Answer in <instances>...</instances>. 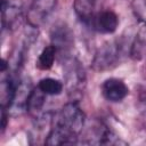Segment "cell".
Wrapping results in <instances>:
<instances>
[{"instance_id":"1","label":"cell","mask_w":146,"mask_h":146,"mask_svg":"<svg viewBox=\"0 0 146 146\" xmlns=\"http://www.w3.org/2000/svg\"><path fill=\"white\" fill-rule=\"evenodd\" d=\"M86 125V115L76 100H70L54 115L51 129L44 144L66 145L76 144Z\"/></svg>"},{"instance_id":"2","label":"cell","mask_w":146,"mask_h":146,"mask_svg":"<svg viewBox=\"0 0 146 146\" xmlns=\"http://www.w3.org/2000/svg\"><path fill=\"white\" fill-rule=\"evenodd\" d=\"M86 74L81 63L75 57L64 58V87L72 100H76V96L82 94Z\"/></svg>"},{"instance_id":"3","label":"cell","mask_w":146,"mask_h":146,"mask_svg":"<svg viewBox=\"0 0 146 146\" xmlns=\"http://www.w3.org/2000/svg\"><path fill=\"white\" fill-rule=\"evenodd\" d=\"M121 57V44L116 40L104 42L96 51L92 67L96 71H105L114 67Z\"/></svg>"},{"instance_id":"4","label":"cell","mask_w":146,"mask_h":146,"mask_svg":"<svg viewBox=\"0 0 146 146\" xmlns=\"http://www.w3.org/2000/svg\"><path fill=\"white\" fill-rule=\"evenodd\" d=\"M57 0H32L26 11V23L33 29L42 26L52 15Z\"/></svg>"},{"instance_id":"5","label":"cell","mask_w":146,"mask_h":146,"mask_svg":"<svg viewBox=\"0 0 146 146\" xmlns=\"http://www.w3.org/2000/svg\"><path fill=\"white\" fill-rule=\"evenodd\" d=\"M23 16V3L21 0H1V22L3 30H15Z\"/></svg>"},{"instance_id":"6","label":"cell","mask_w":146,"mask_h":146,"mask_svg":"<svg viewBox=\"0 0 146 146\" xmlns=\"http://www.w3.org/2000/svg\"><path fill=\"white\" fill-rule=\"evenodd\" d=\"M51 44L56 48L57 55L63 58L70 56V51L73 44V34L66 24H57L51 30L50 34Z\"/></svg>"},{"instance_id":"7","label":"cell","mask_w":146,"mask_h":146,"mask_svg":"<svg viewBox=\"0 0 146 146\" xmlns=\"http://www.w3.org/2000/svg\"><path fill=\"white\" fill-rule=\"evenodd\" d=\"M89 25L92 30L102 34H112L119 27V16L110 9L98 10L91 18Z\"/></svg>"},{"instance_id":"8","label":"cell","mask_w":146,"mask_h":146,"mask_svg":"<svg viewBox=\"0 0 146 146\" xmlns=\"http://www.w3.org/2000/svg\"><path fill=\"white\" fill-rule=\"evenodd\" d=\"M128 86L119 78H108L102 84V95L107 102L120 103L128 96Z\"/></svg>"},{"instance_id":"9","label":"cell","mask_w":146,"mask_h":146,"mask_svg":"<svg viewBox=\"0 0 146 146\" xmlns=\"http://www.w3.org/2000/svg\"><path fill=\"white\" fill-rule=\"evenodd\" d=\"M32 89H33V87L31 86V83L29 81H19L17 83L14 102L8 110L9 114L17 115V114L27 112V100H29Z\"/></svg>"},{"instance_id":"10","label":"cell","mask_w":146,"mask_h":146,"mask_svg":"<svg viewBox=\"0 0 146 146\" xmlns=\"http://www.w3.org/2000/svg\"><path fill=\"white\" fill-rule=\"evenodd\" d=\"M1 82H0V105L3 110H9L14 102L17 82L14 81V79L6 74V71H1Z\"/></svg>"},{"instance_id":"11","label":"cell","mask_w":146,"mask_h":146,"mask_svg":"<svg viewBox=\"0 0 146 146\" xmlns=\"http://www.w3.org/2000/svg\"><path fill=\"white\" fill-rule=\"evenodd\" d=\"M99 0H74L73 8L75 15L84 24H89L91 18L98 11Z\"/></svg>"},{"instance_id":"12","label":"cell","mask_w":146,"mask_h":146,"mask_svg":"<svg viewBox=\"0 0 146 146\" xmlns=\"http://www.w3.org/2000/svg\"><path fill=\"white\" fill-rule=\"evenodd\" d=\"M46 97H47V95L44 92H42L38 88V86L33 87V89L30 94L29 100H27V113L31 114L33 117H36L41 113H43L42 110L46 104Z\"/></svg>"},{"instance_id":"13","label":"cell","mask_w":146,"mask_h":146,"mask_svg":"<svg viewBox=\"0 0 146 146\" xmlns=\"http://www.w3.org/2000/svg\"><path fill=\"white\" fill-rule=\"evenodd\" d=\"M130 55L135 59H141L146 56V24H143V26L138 30L131 44Z\"/></svg>"},{"instance_id":"14","label":"cell","mask_w":146,"mask_h":146,"mask_svg":"<svg viewBox=\"0 0 146 146\" xmlns=\"http://www.w3.org/2000/svg\"><path fill=\"white\" fill-rule=\"evenodd\" d=\"M57 57V50L56 48L50 43L48 46H46L41 52L38 56L36 59V67L41 71H48L52 67L55 60Z\"/></svg>"},{"instance_id":"15","label":"cell","mask_w":146,"mask_h":146,"mask_svg":"<svg viewBox=\"0 0 146 146\" xmlns=\"http://www.w3.org/2000/svg\"><path fill=\"white\" fill-rule=\"evenodd\" d=\"M38 88L47 96H58L64 90V83L54 78H43L38 82Z\"/></svg>"},{"instance_id":"16","label":"cell","mask_w":146,"mask_h":146,"mask_svg":"<svg viewBox=\"0 0 146 146\" xmlns=\"http://www.w3.org/2000/svg\"><path fill=\"white\" fill-rule=\"evenodd\" d=\"M131 10L140 23L146 24V0H132Z\"/></svg>"}]
</instances>
